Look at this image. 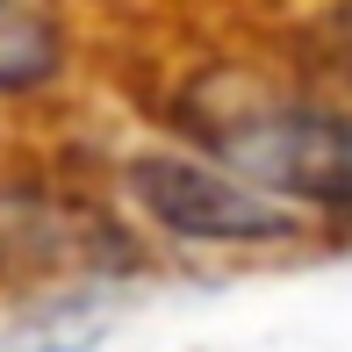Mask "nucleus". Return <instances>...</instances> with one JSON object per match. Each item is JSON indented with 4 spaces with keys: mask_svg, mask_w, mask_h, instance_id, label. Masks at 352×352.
Returning a JSON list of instances; mask_svg holds the SVG:
<instances>
[{
    "mask_svg": "<svg viewBox=\"0 0 352 352\" xmlns=\"http://www.w3.org/2000/svg\"><path fill=\"white\" fill-rule=\"evenodd\" d=\"M201 144L237 180L266 187L274 201H316L352 209V116L302 101H237L223 116H201Z\"/></svg>",
    "mask_w": 352,
    "mask_h": 352,
    "instance_id": "f257e3e1",
    "label": "nucleus"
},
{
    "mask_svg": "<svg viewBox=\"0 0 352 352\" xmlns=\"http://www.w3.org/2000/svg\"><path fill=\"white\" fill-rule=\"evenodd\" d=\"M130 195L158 230L187 237V245H274V237L302 230V216L287 201L237 180L230 166H209V158H187V151L130 158Z\"/></svg>",
    "mask_w": 352,
    "mask_h": 352,
    "instance_id": "f03ea898",
    "label": "nucleus"
},
{
    "mask_svg": "<svg viewBox=\"0 0 352 352\" xmlns=\"http://www.w3.org/2000/svg\"><path fill=\"white\" fill-rule=\"evenodd\" d=\"M58 72V29L29 0H0V94L43 87Z\"/></svg>",
    "mask_w": 352,
    "mask_h": 352,
    "instance_id": "7ed1b4c3",
    "label": "nucleus"
},
{
    "mask_svg": "<svg viewBox=\"0 0 352 352\" xmlns=\"http://www.w3.org/2000/svg\"><path fill=\"white\" fill-rule=\"evenodd\" d=\"M108 338L101 316H51V324H29V331H0V352H94Z\"/></svg>",
    "mask_w": 352,
    "mask_h": 352,
    "instance_id": "20e7f679",
    "label": "nucleus"
}]
</instances>
